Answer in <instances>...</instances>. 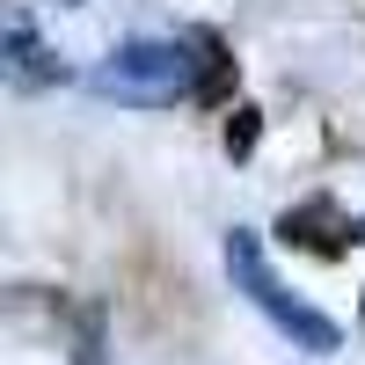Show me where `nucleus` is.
<instances>
[{"mask_svg":"<svg viewBox=\"0 0 365 365\" xmlns=\"http://www.w3.org/2000/svg\"><path fill=\"white\" fill-rule=\"evenodd\" d=\"M227 270H234V285L249 292V299H256V307H263L270 322L285 329V336H292L299 351L329 358V351L344 344V336H336V322H329V314H314L307 299H292V292H285L278 278H270V263H263V241H256L249 227H234V234H227Z\"/></svg>","mask_w":365,"mask_h":365,"instance_id":"obj_1","label":"nucleus"},{"mask_svg":"<svg viewBox=\"0 0 365 365\" xmlns=\"http://www.w3.org/2000/svg\"><path fill=\"white\" fill-rule=\"evenodd\" d=\"M197 66L205 58H190L182 44H125L96 73V88L117 96V103H168V96H190L197 88Z\"/></svg>","mask_w":365,"mask_h":365,"instance_id":"obj_2","label":"nucleus"},{"mask_svg":"<svg viewBox=\"0 0 365 365\" xmlns=\"http://www.w3.org/2000/svg\"><path fill=\"white\" fill-rule=\"evenodd\" d=\"M278 241H285V249H307V256H344L351 241H365V220L351 227L329 197H307V205H285Z\"/></svg>","mask_w":365,"mask_h":365,"instance_id":"obj_3","label":"nucleus"},{"mask_svg":"<svg viewBox=\"0 0 365 365\" xmlns=\"http://www.w3.org/2000/svg\"><path fill=\"white\" fill-rule=\"evenodd\" d=\"M205 51V66H197V88H190V103H234V58L220 37H197Z\"/></svg>","mask_w":365,"mask_h":365,"instance_id":"obj_4","label":"nucleus"},{"mask_svg":"<svg viewBox=\"0 0 365 365\" xmlns=\"http://www.w3.org/2000/svg\"><path fill=\"white\" fill-rule=\"evenodd\" d=\"M256 139H263V110L234 103V110H227V154H234V161H249V154H256Z\"/></svg>","mask_w":365,"mask_h":365,"instance_id":"obj_5","label":"nucleus"},{"mask_svg":"<svg viewBox=\"0 0 365 365\" xmlns=\"http://www.w3.org/2000/svg\"><path fill=\"white\" fill-rule=\"evenodd\" d=\"M73 365H103V307L73 314Z\"/></svg>","mask_w":365,"mask_h":365,"instance_id":"obj_6","label":"nucleus"}]
</instances>
